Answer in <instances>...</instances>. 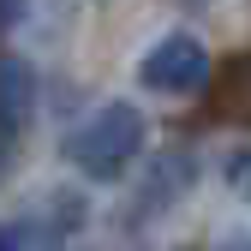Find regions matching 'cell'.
Here are the masks:
<instances>
[{
	"label": "cell",
	"mask_w": 251,
	"mask_h": 251,
	"mask_svg": "<svg viewBox=\"0 0 251 251\" xmlns=\"http://www.w3.org/2000/svg\"><path fill=\"white\" fill-rule=\"evenodd\" d=\"M144 138H150L144 108L138 102H108L66 138V162L84 179H126V168L144 155Z\"/></svg>",
	"instance_id": "cell-1"
},
{
	"label": "cell",
	"mask_w": 251,
	"mask_h": 251,
	"mask_svg": "<svg viewBox=\"0 0 251 251\" xmlns=\"http://www.w3.org/2000/svg\"><path fill=\"white\" fill-rule=\"evenodd\" d=\"M209 72H215L209 48L198 36H185V30L162 36V42L144 54V66H138L144 90H155V96H198V90L209 84Z\"/></svg>",
	"instance_id": "cell-2"
},
{
	"label": "cell",
	"mask_w": 251,
	"mask_h": 251,
	"mask_svg": "<svg viewBox=\"0 0 251 251\" xmlns=\"http://www.w3.org/2000/svg\"><path fill=\"white\" fill-rule=\"evenodd\" d=\"M84 215H90V203H84V192H66V185H48V192L30 203L18 222H12V233H18V245L24 251H60L78 227H84Z\"/></svg>",
	"instance_id": "cell-3"
},
{
	"label": "cell",
	"mask_w": 251,
	"mask_h": 251,
	"mask_svg": "<svg viewBox=\"0 0 251 251\" xmlns=\"http://www.w3.org/2000/svg\"><path fill=\"white\" fill-rule=\"evenodd\" d=\"M192 179H198L192 150H168V155H155V162L144 168V179H138V192H132V209H126V222H132V227L155 222L162 209H174L185 192H192Z\"/></svg>",
	"instance_id": "cell-4"
},
{
	"label": "cell",
	"mask_w": 251,
	"mask_h": 251,
	"mask_svg": "<svg viewBox=\"0 0 251 251\" xmlns=\"http://www.w3.org/2000/svg\"><path fill=\"white\" fill-rule=\"evenodd\" d=\"M36 120V72L24 60H0V138H24Z\"/></svg>",
	"instance_id": "cell-5"
},
{
	"label": "cell",
	"mask_w": 251,
	"mask_h": 251,
	"mask_svg": "<svg viewBox=\"0 0 251 251\" xmlns=\"http://www.w3.org/2000/svg\"><path fill=\"white\" fill-rule=\"evenodd\" d=\"M222 179H227V192L251 203V150H233L227 162H222Z\"/></svg>",
	"instance_id": "cell-6"
},
{
	"label": "cell",
	"mask_w": 251,
	"mask_h": 251,
	"mask_svg": "<svg viewBox=\"0 0 251 251\" xmlns=\"http://www.w3.org/2000/svg\"><path fill=\"white\" fill-rule=\"evenodd\" d=\"M24 6H30V0H0V36H6V30L24 18Z\"/></svg>",
	"instance_id": "cell-7"
},
{
	"label": "cell",
	"mask_w": 251,
	"mask_h": 251,
	"mask_svg": "<svg viewBox=\"0 0 251 251\" xmlns=\"http://www.w3.org/2000/svg\"><path fill=\"white\" fill-rule=\"evenodd\" d=\"M0 251H24V245H18V233H12V222H0Z\"/></svg>",
	"instance_id": "cell-8"
},
{
	"label": "cell",
	"mask_w": 251,
	"mask_h": 251,
	"mask_svg": "<svg viewBox=\"0 0 251 251\" xmlns=\"http://www.w3.org/2000/svg\"><path fill=\"white\" fill-rule=\"evenodd\" d=\"M6 174H12V144L0 138V179H6Z\"/></svg>",
	"instance_id": "cell-9"
}]
</instances>
